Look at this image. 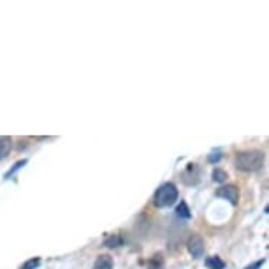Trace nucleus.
Returning a JSON list of instances; mask_svg holds the SVG:
<instances>
[{"label": "nucleus", "mask_w": 269, "mask_h": 269, "mask_svg": "<svg viewBox=\"0 0 269 269\" xmlns=\"http://www.w3.org/2000/svg\"><path fill=\"white\" fill-rule=\"evenodd\" d=\"M236 165L238 169L245 172H254L261 169L264 165V154L261 151H247L237 156Z\"/></svg>", "instance_id": "1"}, {"label": "nucleus", "mask_w": 269, "mask_h": 269, "mask_svg": "<svg viewBox=\"0 0 269 269\" xmlns=\"http://www.w3.org/2000/svg\"><path fill=\"white\" fill-rule=\"evenodd\" d=\"M179 192L173 183H163L161 188L155 192L154 195V204L159 209L169 207L178 200Z\"/></svg>", "instance_id": "2"}, {"label": "nucleus", "mask_w": 269, "mask_h": 269, "mask_svg": "<svg viewBox=\"0 0 269 269\" xmlns=\"http://www.w3.org/2000/svg\"><path fill=\"white\" fill-rule=\"evenodd\" d=\"M188 251L192 257L195 258H200L204 253V241L203 238L197 234H193L190 236V238L188 240Z\"/></svg>", "instance_id": "3"}, {"label": "nucleus", "mask_w": 269, "mask_h": 269, "mask_svg": "<svg viewBox=\"0 0 269 269\" xmlns=\"http://www.w3.org/2000/svg\"><path fill=\"white\" fill-rule=\"evenodd\" d=\"M216 195L229 200L231 204H237L238 203V197H240V192H238V188L234 185H227V186H223V188L219 189Z\"/></svg>", "instance_id": "4"}, {"label": "nucleus", "mask_w": 269, "mask_h": 269, "mask_svg": "<svg viewBox=\"0 0 269 269\" xmlns=\"http://www.w3.org/2000/svg\"><path fill=\"white\" fill-rule=\"evenodd\" d=\"M93 269H113V258L110 255H99L98 260L95 261Z\"/></svg>", "instance_id": "5"}, {"label": "nucleus", "mask_w": 269, "mask_h": 269, "mask_svg": "<svg viewBox=\"0 0 269 269\" xmlns=\"http://www.w3.org/2000/svg\"><path fill=\"white\" fill-rule=\"evenodd\" d=\"M10 149H11V139L8 137L0 138V159L4 158L10 152Z\"/></svg>", "instance_id": "6"}, {"label": "nucleus", "mask_w": 269, "mask_h": 269, "mask_svg": "<svg viewBox=\"0 0 269 269\" xmlns=\"http://www.w3.org/2000/svg\"><path fill=\"white\" fill-rule=\"evenodd\" d=\"M148 269H163V260L161 254H155L148 262Z\"/></svg>", "instance_id": "7"}, {"label": "nucleus", "mask_w": 269, "mask_h": 269, "mask_svg": "<svg viewBox=\"0 0 269 269\" xmlns=\"http://www.w3.org/2000/svg\"><path fill=\"white\" fill-rule=\"evenodd\" d=\"M206 265H207V268H210V269L226 268V264H224V261H221L219 257H212V258L206 260Z\"/></svg>", "instance_id": "8"}, {"label": "nucleus", "mask_w": 269, "mask_h": 269, "mask_svg": "<svg viewBox=\"0 0 269 269\" xmlns=\"http://www.w3.org/2000/svg\"><path fill=\"white\" fill-rule=\"evenodd\" d=\"M176 214L179 216V217H182V219H190V210H189L188 204L185 203V202H182V203H179V206L176 207Z\"/></svg>", "instance_id": "9"}, {"label": "nucleus", "mask_w": 269, "mask_h": 269, "mask_svg": "<svg viewBox=\"0 0 269 269\" xmlns=\"http://www.w3.org/2000/svg\"><path fill=\"white\" fill-rule=\"evenodd\" d=\"M123 244V240L120 236H110L107 238L106 241H105V245L109 247V248H115V247H119V245Z\"/></svg>", "instance_id": "10"}, {"label": "nucleus", "mask_w": 269, "mask_h": 269, "mask_svg": "<svg viewBox=\"0 0 269 269\" xmlns=\"http://www.w3.org/2000/svg\"><path fill=\"white\" fill-rule=\"evenodd\" d=\"M212 176L214 182H224V180L227 179V173L223 171V169H219V168L213 171Z\"/></svg>", "instance_id": "11"}, {"label": "nucleus", "mask_w": 269, "mask_h": 269, "mask_svg": "<svg viewBox=\"0 0 269 269\" xmlns=\"http://www.w3.org/2000/svg\"><path fill=\"white\" fill-rule=\"evenodd\" d=\"M40 258H33V260H28L25 262L24 265L21 267V269H35L40 265Z\"/></svg>", "instance_id": "12"}, {"label": "nucleus", "mask_w": 269, "mask_h": 269, "mask_svg": "<svg viewBox=\"0 0 269 269\" xmlns=\"http://www.w3.org/2000/svg\"><path fill=\"white\" fill-rule=\"evenodd\" d=\"M25 163H27V161H25V159H24V161H20V162H17L16 165H14V168H11V171L6 173V178H8V176H10L11 173H14V172H16L17 169H20V168H21L23 165H25Z\"/></svg>", "instance_id": "13"}, {"label": "nucleus", "mask_w": 269, "mask_h": 269, "mask_svg": "<svg viewBox=\"0 0 269 269\" xmlns=\"http://www.w3.org/2000/svg\"><path fill=\"white\" fill-rule=\"evenodd\" d=\"M262 264H264V261H260V262H257L255 265H253V267H248V269H258L260 267H261Z\"/></svg>", "instance_id": "14"}]
</instances>
